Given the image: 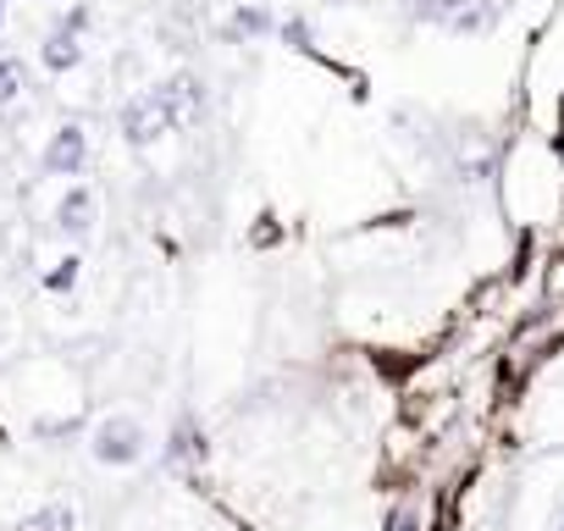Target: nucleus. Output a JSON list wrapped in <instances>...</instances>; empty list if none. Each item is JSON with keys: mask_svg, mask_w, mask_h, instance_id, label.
<instances>
[{"mask_svg": "<svg viewBox=\"0 0 564 531\" xmlns=\"http://www.w3.org/2000/svg\"><path fill=\"white\" fill-rule=\"evenodd\" d=\"M282 23L265 12V7H232L227 12V23H221V40L227 45H243V40H265V34H276Z\"/></svg>", "mask_w": 564, "mask_h": 531, "instance_id": "nucleus-5", "label": "nucleus"}, {"mask_svg": "<svg viewBox=\"0 0 564 531\" xmlns=\"http://www.w3.org/2000/svg\"><path fill=\"white\" fill-rule=\"evenodd\" d=\"M421 525V514H415V503H404V509H393V520H388V531H415Z\"/></svg>", "mask_w": 564, "mask_h": 531, "instance_id": "nucleus-14", "label": "nucleus"}, {"mask_svg": "<svg viewBox=\"0 0 564 531\" xmlns=\"http://www.w3.org/2000/svg\"><path fill=\"white\" fill-rule=\"evenodd\" d=\"M188 454H205V448H199V443H194V426H188V421H183V426H177V432H172V448H166V459H188Z\"/></svg>", "mask_w": 564, "mask_h": 531, "instance_id": "nucleus-11", "label": "nucleus"}, {"mask_svg": "<svg viewBox=\"0 0 564 531\" xmlns=\"http://www.w3.org/2000/svg\"><path fill=\"white\" fill-rule=\"evenodd\" d=\"M40 62L51 67V73H73L78 62H84V34H73V29H51L45 34V45H40Z\"/></svg>", "mask_w": 564, "mask_h": 531, "instance_id": "nucleus-6", "label": "nucleus"}, {"mask_svg": "<svg viewBox=\"0 0 564 531\" xmlns=\"http://www.w3.org/2000/svg\"><path fill=\"white\" fill-rule=\"evenodd\" d=\"M166 111H172V128H199L205 111H210V95H205V78L199 73H172L166 84H155Z\"/></svg>", "mask_w": 564, "mask_h": 531, "instance_id": "nucleus-3", "label": "nucleus"}, {"mask_svg": "<svg viewBox=\"0 0 564 531\" xmlns=\"http://www.w3.org/2000/svg\"><path fill=\"white\" fill-rule=\"evenodd\" d=\"M23 89H29V67L18 56H0V106L23 100Z\"/></svg>", "mask_w": 564, "mask_h": 531, "instance_id": "nucleus-10", "label": "nucleus"}, {"mask_svg": "<svg viewBox=\"0 0 564 531\" xmlns=\"http://www.w3.org/2000/svg\"><path fill=\"white\" fill-rule=\"evenodd\" d=\"M89 18H95V12H89V0H73V7H67V18H62V29L84 34V29H89Z\"/></svg>", "mask_w": 564, "mask_h": 531, "instance_id": "nucleus-13", "label": "nucleus"}, {"mask_svg": "<svg viewBox=\"0 0 564 531\" xmlns=\"http://www.w3.org/2000/svg\"><path fill=\"white\" fill-rule=\"evenodd\" d=\"M558 531H564V514H558Z\"/></svg>", "mask_w": 564, "mask_h": 531, "instance_id": "nucleus-16", "label": "nucleus"}, {"mask_svg": "<svg viewBox=\"0 0 564 531\" xmlns=\"http://www.w3.org/2000/svg\"><path fill=\"white\" fill-rule=\"evenodd\" d=\"M144 448H150V432H144L133 415H106V421H95V432H89V454H95L100 465H111V470L139 465Z\"/></svg>", "mask_w": 564, "mask_h": 531, "instance_id": "nucleus-2", "label": "nucleus"}, {"mask_svg": "<svg viewBox=\"0 0 564 531\" xmlns=\"http://www.w3.org/2000/svg\"><path fill=\"white\" fill-rule=\"evenodd\" d=\"M12 531H78V509L56 498V503H40L34 514H23Z\"/></svg>", "mask_w": 564, "mask_h": 531, "instance_id": "nucleus-8", "label": "nucleus"}, {"mask_svg": "<svg viewBox=\"0 0 564 531\" xmlns=\"http://www.w3.org/2000/svg\"><path fill=\"white\" fill-rule=\"evenodd\" d=\"M0 23H7V0H0Z\"/></svg>", "mask_w": 564, "mask_h": 531, "instance_id": "nucleus-15", "label": "nucleus"}, {"mask_svg": "<svg viewBox=\"0 0 564 531\" xmlns=\"http://www.w3.org/2000/svg\"><path fill=\"white\" fill-rule=\"evenodd\" d=\"M276 40L289 45V51H300V56H316V29H311V18H300V12H289V18H282Z\"/></svg>", "mask_w": 564, "mask_h": 531, "instance_id": "nucleus-9", "label": "nucleus"}, {"mask_svg": "<svg viewBox=\"0 0 564 531\" xmlns=\"http://www.w3.org/2000/svg\"><path fill=\"white\" fill-rule=\"evenodd\" d=\"M56 227L73 232V238H84V232L95 227V194H89L84 183H73V188L62 194V205H56Z\"/></svg>", "mask_w": 564, "mask_h": 531, "instance_id": "nucleus-7", "label": "nucleus"}, {"mask_svg": "<svg viewBox=\"0 0 564 531\" xmlns=\"http://www.w3.org/2000/svg\"><path fill=\"white\" fill-rule=\"evenodd\" d=\"M73 283H78V260H73V254H67V260H62V266H56V272H51V278H45V289H56V294H62V289H73Z\"/></svg>", "mask_w": 564, "mask_h": 531, "instance_id": "nucleus-12", "label": "nucleus"}, {"mask_svg": "<svg viewBox=\"0 0 564 531\" xmlns=\"http://www.w3.org/2000/svg\"><path fill=\"white\" fill-rule=\"evenodd\" d=\"M117 133H122L128 150H150L155 139L177 133V128H172V111H166V100H161V89L128 95V100L117 106Z\"/></svg>", "mask_w": 564, "mask_h": 531, "instance_id": "nucleus-1", "label": "nucleus"}, {"mask_svg": "<svg viewBox=\"0 0 564 531\" xmlns=\"http://www.w3.org/2000/svg\"><path fill=\"white\" fill-rule=\"evenodd\" d=\"M89 166V128L84 122H62L45 144V172L51 177H84Z\"/></svg>", "mask_w": 564, "mask_h": 531, "instance_id": "nucleus-4", "label": "nucleus"}]
</instances>
